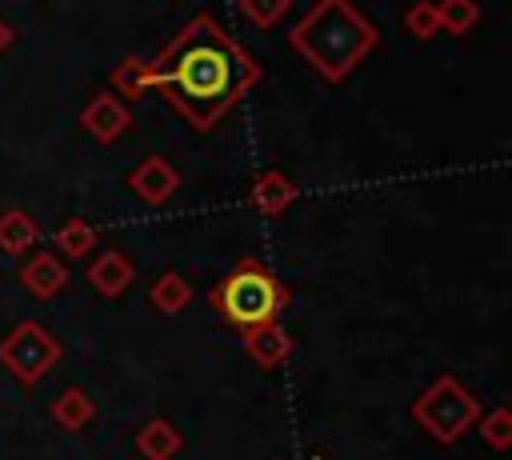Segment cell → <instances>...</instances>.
<instances>
[{"label": "cell", "instance_id": "cell-2", "mask_svg": "<svg viewBox=\"0 0 512 460\" xmlns=\"http://www.w3.org/2000/svg\"><path fill=\"white\" fill-rule=\"evenodd\" d=\"M288 44L324 84H344L376 52L380 32L352 0H316L292 24Z\"/></svg>", "mask_w": 512, "mask_h": 460}, {"label": "cell", "instance_id": "cell-4", "mask_svg": "<svg viewBox=\"0 0 512 460\" xmlns=\"http://www.w3.org/2000/svg\"><path fill=\"white\" fill-rule=\"evenodd\" d=\"M484 404L480 396L452 372H440L416 400H412V420L436 440V444H456L476 420Z\"/></svg>", "mask_w": 512, "mask_h": 460}, {"label": "cell", "instance_id": "cell-9", "mask_svg": "<svg viewBox=\"0 0 512 460\" xmlns=\"http://www.w3.org/2000/svg\"><path fill=\"white\" fill-rule=\"evenodd\" d=\"M84 280L96 288V296L120 300V296L132 288V280H136V264H132L120 248H104V252L84 268Z\"/></svg>", "mask_w": 512, "mask_h": 460}, {"label": "cell", "instance_id": "cell-22", "mask_svg": "<svg viewBox=\"0 0 512 460\" xmlns=\"http://www.w3.org/2000/svg\"><path fill=\"white\" fill-rule=\"evenodd\" d=\"M312 460H320V452H316V456H312Z\"/></svg>", "mask_w": 512, "mask_h": 460}, {"label": "cell", "instance_id": "cell-6", "mask_svg": "<svg viewBox=\"0 0 512 460\" xmlns=\"http://www.w3.org/2000/svg\"><path fill=\"white\" fill-rule=\"evenodd\" d=\"M80 128L96 140V144H116L128 128H132V108L128 100H120L112 88L96 92L84 108H80Z\"/></svg>", "mask_w": 512, "mask_h": 460}, {"label": "cell", "instance_id": "cell-21", "mask_svg": "<svg viewBox=\"0 0 512 460\" xmlns=\"http://www.w3.org/2000/svg\"><path fill=\"white\" fill-rule=\"evenodd\" d=\"M12 40H16V32H12V24H8L4 16H0V56H4L8 48H12Z\"/></svg>", "mask_w": 512, "mask_h": 460}, {"label": "cell", "instance_id": "cell-15", "mask_svg": "<svg viewBox=\"0 0 512 460\" xmlns=\"http://www.w3.org/2000/svg\"><path fill=\"white\" fill-rule=\"evenodd\" d=\"M188 300H192V284H188L180 272H160V276L148 284V304H152L156 312H164V316L184 312Z\"/></svg>", "mask_w": 512, "mask_h": 460}, {"label": "cell", "instance_id": "cell-11", "mask_svg": "<svg viewBox=\"0 0 512 460\" xmlns=\"http://www.w3.org/2000/svg\"><path fill=\"white\" fill-rule=\"evenodd\" d=\"M296 196H300L296 184H292L288 172H280V168H264V172L252 180V188H248V204H252V212H260V216H268V220L284 216V212L292 208Z\"/></svg>", "mask_w": 512, "mask_h": 460}, {"label": "cell", "instance_id": "cell-16", "mask_svg": "<svg viewBox=\"0 0 512 460\" xmlns=\"http://www.w3.org/2000/svg\"><path fill=\"white\" fill-rule=\"evenodd\" d=\"M96 228L84 220V216H68L56 232H52V240H56V252L64 256V260H84L92 248H96Z\"/></svg>", "mask_w": 512, "mask_h": 460}, {"label": "cell", "instance_id": "cell-8", "mask_svg": "<svg viewBox=\"0 0 512 460\" xmlns=\"http://www.w3.org/2000/svg\"><path fill=\"white\" fill-rule=\"evenodd\" d=\"M20 284L32 300H52L68 288V264L60 252H32L20 264Z\"/></svg>", "mask_w": 512, "mask_h": 460}, {"label": "cell", "instance_id": "cell-5", "mask_svg": "<svg viewBox=\"0 0 512 460\" xmlns=\"http://www.w3.org/2000/svg\"><path fill=\"white\" fill-rule=\"evenodd\" d=\"M64 356V344L48 332V324L40 320H20L8 328V336L0 340V364L12 372V380H20L24 388H36Z\"/></svg>", "mask_w": 512, "mask_h": 460}, {"label": "cell", "instance_id": "cell-10", "mask_svg": "<svg viewBox=\"0 0 512 460\" xmlns=\"http://www.w3.org/2000/svg\"><path fill=\"white\" fill-rule=\"evenodd\" d=\"M240 344H244L248 360H252L260 372H276V368L292 356V336H288V328H284L280 320L240 332Z\"/></svg>", "mask_w": 512, "mask_h": 460}, {"label": "cell", "instance_id": "cell-17", "mask_svg": "<svg viewBox=\"0 0 512 460\" xmlns=\"http://www.w3.org/2000/svg\"><path fill=\"white\" fill-rule=\"evenodd\" d=\"M432 4H436V16H440V32L464 36L480 24V4L476 0H432Z\"/></svg>", "mask_w": 512, "mask_h": 460}, {"label": "cell", "instance_id": "cell-13", "mask_svg": "<svg viewBox=\"0 0 512 460\" xmlns=\"http://www.w3.org/2000/svg\"><path fill=\"white\" fill-rule=\"evenodd\" d=\"M36 240H40V224L24 208H4L0 212V252L24 256L28 248H36Z\"/></svg>", "mask_w": 512, "mask_h": 460}, {"label": "cell", "instance_id": "cell-3", "mask_svg": "<svg viewBox=\"0 0 512 460\" xmlns=\"http://www.w3.org/2000/svg\"><path fill=\"white\" fill-rule=\"evenodd\" d=\"M208 304H212V312L228 328L248 332V328H260V324L280 320V312L288 308V288L280 284V276L268 264L240 260L224 280L212 284Z\"/></svg>", "mask_w": 512, "mask_h": 460}, {"label": "cell", "instance_id": "cell-19", "mask_svg": "<svg viewBox=\"0 0 512 460\" xmlns=\"http://www.w3.org/2000/svg\"><path fill=\"white\" fill-rule=\"evenodd\" d=\"M472 428H480V440H484L492 452H504V448L512 444V412H508V408H488V412H480V420H476Z\"/></svg>", "mask_w": 512, "mask_h": 460}, {"label": "cell", "instance_id": "cell-20", "mask_svg": "<svg viewBox=\"0 0 512 460\" xmlns=\"http://www.w3.org/2000/svg\"><path fill=\"white\" fill-rule=\"evenodd\" d=\"M404 32L412 40H432L440 32V16H436V4L432 0H416L404 8Z\"/></svg>", "mask_w": 512, "mask_h": 460}, {"label": "cell", "instance_id": "cell-18", "mask_svg": "<svg viewBox=\"0 0 512 460\" xmlns=\"http://www.w3.org/2000/svg\"><path fill=\"white\" fill-rule=\"evenodd\" d=\"M292 0H236V12L256 28V32H268L276 28L284 16H288Z\"/></svg>", "mask_w": 512, "mask_h": 460}, {"label": "cell", "instance_id": "cell-7", "mask_svg": "<svg viewBox=\"0 0 512 460\" xmlns=\"http://www.w3.org/2000/svg\"><path fill=\"white\" fill-rule=\"evenodd\" d=\"M128 188H132L148 208H160V204H168V200L176 196L180 172H176L172 160H164V156H144V160L128 172Z\"/></svg>", "mask_w": 512, "mask_h": 460}, {"label": "cell", "instance_id": "cell-14", "mask_svg": "<svg viewBox=\"0 0 512 460\" xmlns=\"http://www.w3.org/2000/svg\"><path fill=\"white\" fill-rule=\"evenodd\" d=\"M52 420L64 428V432H80V428H88L92 424V416H96V404H92V396L84 392V388H64L56 400H52Z\"/></svg>", "mask_w": 512, "mask_h": 460}, {"label": "cell", "instance_id": "cell-1", "mask_svg": "<svg viewBox=\"0 0 512 460\" xmlns=\"http://www.w3.org/2000/svg\"><path fill=\"white\" fill-rule=\"evenodd\" d=\"M108 80L120 100L156 92L188 128L212 132L260 84V64L212 12H196L156 56H128Z\"/></svg>", "mask_w": 512, "mask_h": 460}, {"label": "cell", "instance_id": "cell-12", "mask_svg": "<svg viewBox=\"0 0 512 460\" xmlns=\"http://www.w3.org/2000/svg\"><path fill=\"white\" fill-rule=\"evenodd\" d=\"M180 444H184L180 428H176L172 420H164V416L144 420L140 432H136V452H140L144 460H172V456L180 452Z\"/></svg>", "mask_w": 512, "mask_h": 460}]
</instances>
